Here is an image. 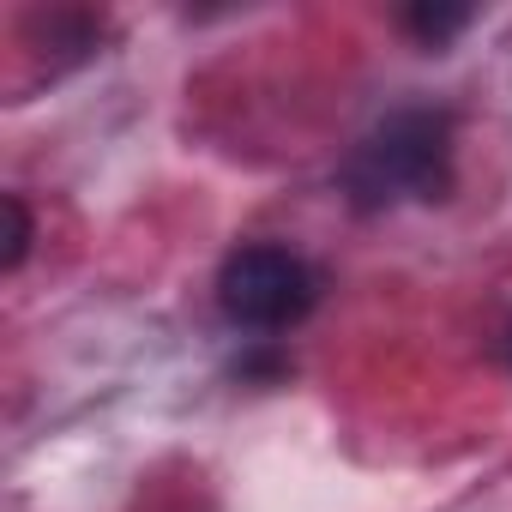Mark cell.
<instances>
[{
    "mask_svg": "<svg viewBox=\"0 0 512 512\" xmlns=\"http://www.w3.org/2000/svg\"><path fill=\"white\" fill-rule=\"evenodd\" d=\"M344 193L362 211H386L404 199H446L452 193V115L428 103L392 109L344 157Z\"/></svg>",
    "mask_w": 512,
    "mask_h": 512,
    "instance_id": "1",
    "label": "cell"
},
{
    "mask_svg": "<svg viewBox=\"0 0 512 512\" xmlns=\"http://www.w3.org/2000/svg\"><path fill=\"white\" fill-rule=\"evenodd\" d=\"M314 302H320V272L278 241L235 247L217 272V308L241 332H290L314 314Z\"/></svg>",
    "mask_w": 512,
    "mask_h": 512,
    "instance_id": "2",
    "label": "cell"
},
{
    "mask_svg": "<svg viewBox=\"0 0 512 512\" xmlns=\"http://www.w3.org/2000/svg\"><path fill=\"white\" fill-rule=\"evenodd\" d=\"M470 19H476L470 7H404V13H398V25H404L410 37H422L428 49H446Z\"/></svg>",
    "mask_w": 512,
    "mask_h": 512,
    "instance_id": "3",
    "label": "cell"
},
{
    "mask_svg": "<svg viewBox=\"0 0 512 512\" xmlns=\"http://www.w3.org/2000/svg\"><path fill=\"white\" fill-rule=\"evenodd\" d=\"M0 217H7V253H0V266L19 272L25 253H31V211H25L19 193H7V199H0Z\"/></svg>",
    "mask_w": 512,
    "mask_h": 512,
    "instance_id": "4",
    "label": "cell"
},
{
    "mask_svg": "<svg viewBox=\"0 0 512 512\" xmlns=\"http://www.w3.org/2000/svg\"><path fill=\"white\" fill-rule=\"evenodd\" d=\"M506 356H512V326H506Z\"/></svg>",
    "mask_w": 512,
    "mask_h": 512,
    "instance_id": "5",
    "label": "cell"
}]
</instances>
